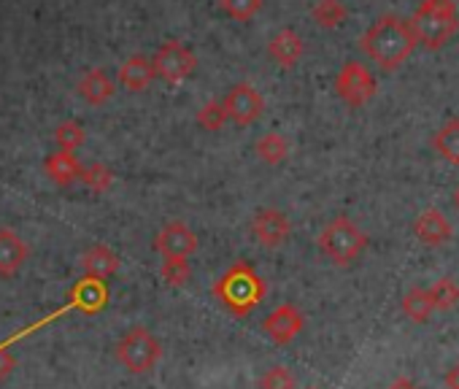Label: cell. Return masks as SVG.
<instances>
[{
	"label": "cell",
	"mask_w": 459,
	"mask_h": 389,
	"mask_svg": "<svg viewBox=\"0 0 459 389\" xmlns=\"http://www.w3.org/2000/svg\"><path fill=\"white\" fill-rule=\"evenodd\" d=\"M359 47L376 65H381L384 71H394L413 55L419 44L408 20L397 14H384L365 30Z\"/></svg>",
	"instance_id": "6da1fadb"
},
{
	"label": "cell",
	"mask_w": 459,
	"mask_h": 389,
	"mask_svg": "<svg viewBox=\"0 0 459 389\" xmlns=\"http://www.w3.org/2000/svg\"><path fill=\"white\" fill-rule=\"evenodd\" d=\"M268 287L260 279V273L249 263L230 265L213 284V298L233 314V316H249L265 298Z\"/></svg>",
	"instance_id": "7a4b0ae2"
},
{
	"label": "cell",
	"mask_w": 459,
	"mask_h": 389,
	"mask_svg": "<svg viewBox=\"0 0 459 389\" xmlns=\"http://www.w3.org/2000/svg\"><path fill=\"white\" fill-rule=\"evenodd\" d=\"M416 36V44L427 49H440L459 30V14L454 0H424L416 9L413 20H408Z\"/></svg>",
	"instance_id": "3957f363"
},
{
	"label": "cell",
	"mask_w": 459,
	"mask_h": 389,
	"mask_svg": "<svg viewBox=\"0 0 459 389\" xmlns=\"http://www.w3.org/2000/svg\"><path fill=\"white\" fill-rule=\"evenodd\" d=\"M365 246H368V236L349 217H335L319 236L322 255L335 265H349L362 255Z\"/></svg>",
	"instance_id": "277c9868"
},
{
	"label": "cell",
	"mask_w": 459,
	"mask_h": 389,
	"mask_svg": "<svg viewBox=\"0 0 459 389\" xmlns=\"http://www.w3.org/2000/svg\"><path fill=\"white\" fill-rule=\"evenodd\" d=\"M160 357H162V346L146 327L127 330L117 343V359L135 376L149 373L160 362Z\"/></svg>",
	"instance_id": "5b68a950"
},
{
	"label": "cell",
	"mask_w": 459,
	"mask_h": 389,
	"mask_svg": "<svg viewBox=\"0 0 459 389\" xmlns=\"http://www.w3.org/2000/svg\"><path fill=\"white\" fill-rule=\"evenodd\" d=\"M152 65H154V76H160L162 82H168V84H181L184 79L192 76V71H195V65H197V57H195L192 49L184 47L181 41H165V44L157 49Z\"/></svg>",
	"instance_id": "8992f818"
},
{
	"label": "cell",
	"mask_w": 459,
	"mask_h": 389,
	"mask_svg": "<svg viewBox=\"0 0 459 389\" xmlns=\"http://www.w3.org/2000/svg\"><path fill=\"white\" fill-rule=\"evenodd\" d=\"M335 92H338V98L346 106L359 108V106H365V103L373 100V95H376V79H373V73L365 65L346 63L341 68L338 79H335Z\"/></svg>",
	"instance_id": "52a82bcc"
},
{
	"label": "cell",
	"mask_w": 459,
	"mask_h": 389,
	"mask_svg": "<svg viewBox=\"0 0 459 389\" xmlns=\"http://www.w3.org/2000/svg\"><path fill=\"white\" fill-rule=\"evenodd\" d=\"M221 106H224L227 122H236V125L247 127V125H252V122H257L263 117L265 100L249 82H241L224 95Z\"/></svg>",
	"instance_id": "ba28073f"
},
{
	"label": "cell",
	"mask_w": 459,
	"mask_h": 389,
	"mask_svg": "<svg viewBox=\"0 0 459 389\" xmlns=\"http://www.w3.org/2000/svg\"><path fill=\"white\" fill-rule=\"evenodd\" d=\"M290 233H292V225H290L287 214L279 209H260L252 220V236L265 249L281 246L290 238Z\"/></svg>",
	"instance_id": "9c48e42d"
},
{
	"label": "cell",
	"mask_w": 459,
	"mask_h": 389,
	"mask_svg": "<svg viewBox=\"0 0 459 389\" xmlns=\"http://www.w3.org/2000/svg\"><path fill=\"white\" fill-rule=\"evenodd\" d=\"M263 327H265V333H268V338H271L273 343L287 346L290 341H295V338L303 333L306 319H303V314H300L292 303H284V306H279V308H273V311L268 314V319H265Z\"/></svg>",
	"instance_id": "30bf717a"
},
{
	"label": "cell",
	"mask_w": 459,
	"mask_h": 389,
	"mask_svg": "<svg viewBox=\"0 0 459 389\" xmlns=\"http://www.w3.org/2000/svg\"><path fill=\"white\" fill-rule=\"evenodd\" d=\"M154 249L162 257H184L186 260L197 252V236L184 222H170L157 233Z\"/></svg>",
	"instance_id": "8fae6325"
},
{
	"label": "cell",
	"mask_w": 459,
	"mask_h": 389,
	"mask_svg": "<svg viewBox=\"0 0 459 389\" xmlns=\"http://www.w3.org/2000/svg\"><path fill=\"white\" fill-rule=\"evenodd\" d=\"M303 52H306V41H303V36H300L298 30H292V28L279 30V33L268 41V55H271V60L279 63L281 68H295V65L300 63Z\"/></svg>",
	"instance_id": "7c38bea8"
},
{
	"label": "cell",
	"mask_w": 459,
	"mask_h": 389,
	"mask_svg": "<svg viewBox=\"0 0 459 389\" xmlns=\"http://www.w3.org/2000/svg\"><path fill=\"white\" fill-rule=\"evenodd\" d=\"M30 249L28 244L9 228L0 230V276L4 279H12L28 260Z\"/></svg>",
	"instance_id": "4fadbf2b"
},
{
	"label": "cell",
	"mask_w": 459,
	"mask_h": 389,
	"mask_svg": "<svg viewBox=\"0 0 459 389\" xmlns=\"http://www.w3.org/2000/svg\"><path fill=\"white\" fill-rule=\"evenodd\" d=\"M413 233L424 246H440V244H446L451 238V225L437 209H427V212L419 214V220L413 225Z\"/></svg>",
	"instance_id": "5bb4252c"
},
{
	"label": "cell",
	"mask_w": 459,
	"mask_h": 389,
	"mask_svg": "<svg viewBox=\"0 0 459 389\" xmlns=\"http://www.w3.org/2000/svg\"><path fill=\"white\" fill-rule=\"evenodd\" d=\"M79 95L90 103V106H103L114 98V82L106 76V71L100 68H90L82 73L79 84H76Z\"/></svg>",
	"instance_id": "9a60e30c"
},
{
	"label": "cell",
	"mask_w": 459,
	"mask_h": 389,
	"mask_svg": "<svg viewBox=\"0 0 459 389\" xmlns=\"http://www.w3.org/2000/svg\"><path fill=\"white\" fill-rule=\"evenodd\" d=\"M119 82L127 92H143L154 82V65L146 55H133L119 68Z\"/></svg>",
	"instance_id": "2e32d148"
},
{
	"label": "cell",
	"mask_w": 459,
	"mask_h": 389,
	"mask_svg": "<svg viewBox=\"0 0 459 389\" xmlns=\"http://www.w3.org/2000/svg\"><path fill=\"white\" fill-rule=\"evenodd\" d=\"M44 170H47V176H49L57 186H71V184L82 181V170H84V168H82V162L76 160V154H71V151H55V154L47 157Z\"/></svg>",
	"instance_id": "e0dca14e"
},
{
	"label": "cell",
	"mask_w": 459,
	"mask_h": 389,
	"mask_svg": "<svg viewBox=\"0 0 459 389\" xmlns=\"http://www.w3.org/2000/svg\"><path fill=\"white\" fill-rule=\"evenodd\" d=\"M82 268H84V273H87L90 279L106 281V279H111V276L119 271V257H117V252H111L108 246L98 244V246H92V249L84 252Z\"/></svg>",
	"instance_id": "ac0fdd59"
},
{
	"label": "cell",
	"mask_w": 459,
	"mask_h": 389,
	"mask_svg": "<svg viewBox=\"0 0 459 389\" xmlns=\"http://www.w3.org/2000/svg\"><path fill=\"white\" fill-rule=\"evenodd\" d=\"M432 146H435V151H437L446 162L459 165V117L448 119V122L435 133Z\"/></svg>",
	"instance_id": "d6986e66"
},
{
	"label": "cell",
	"mask_w": 459,
	"mask_h": 389,
	"mask_svg": "<svg viewBox=\"0 0 459 389\" xmlns=\"http://www.w3.org/2000/svg\"><path fill=\"white\" fill-rule=\"evenodd\" d=\"M349 12L341 0H316V6L311 9V20L325 28V30H335L346 22Z\"/></svg>",
	"instance_id": "ffe728a7"
},
{
	"label": "cell",
	"mask_w": 459,
	"mask_h": 389,
	"mask_svg": "<svg viewBox=\"0 0 459 389\" xmlns=\"http://www.w3.org/2000/svg\"><path fill=\"white\" fill-rule=\"evenodd\" d=\"M257 157L268 165H281L290 157V141L279 133H268L257 141Z\"/></svg>",
	"instance_id": "44dd1931"
},
{
	"label": "cell",
	"mask_w": 459,
	"mask_h": 389,
	"mask_svg": "<svg viewBox=\"0 0 459 389\" xmlns=\"http://www.w3.org/2000/svg\"><path fill=\"white\" fill-rule=\"evenodd\" d=\"M403 311L405 316H411L413 322H424L435 306H432V298H429V290H411L405 298H403Z\"/></svg>",
	"instance_id": "7402d4cb"
},
{
	"label": "cell",
	"mask_w": 459,
	"mask_h": 389,
	"mask_svg": "<svg viewBox=\"0 0 459 389\" xmlns=\"http://www.w3.org/2000/svg\"><path fill=\"white\" fill-rule=\"evenodd\" d=\"M55 141L60 146V151H76L82 143H84V127L76 122V119H68V122H60L57 130H55Z\"/></svg>",
	"instance_id": "603a6c76"
},
{
	"label": "cell",
	"mask_w": 459,
	"mask_h": 389,
	"mask_svg": "<svg viewBox=\"0 0 459 389\" xmlns=\"http://www.w3.org/2000/svg\"><path fill=\"white\" fill-rule=\"evenodd\" d=\"M160 276L168 287H184L192 276V268L184 257H165L162 268H160Z\"/></svg>",
	"instance_id": "cb8c5ba5"
},
{
	"label": "cell",
	"mask_w": 459,
	"mask_h": 389,
	"mask_svg": "<svg viewBox=\"0 0 459 389\" xmlns=\"http://www.w3.org/2000/svg\"><path fill=\"white\" fill-rule=\"evenodd\" d=\"M429 298H432V306L440 308V311H451L456 303H459V287L451 281V279H440L429 287Z\"/></svg>",
	"instance_id": "d4e9b609"
},
{
	"label": "cell",
	"mask_w": 459,
	"mask_h": 389,
	"mask_svg": "<svg viewBox=\"0 0 459 389\" xmlns=\"http://www.w3.org/2000/svg\"><path fill=\"white\" fill-rule=\"evenodd\" d=\"M227 17H233L236 22H249L257 17L263 9V0H219Z\"/></svg>",
	"instance_id": "484cf974"
},
{
	"label": "cell",
	"mask_w": 459,
	"mask_h": 389,
	"mask_svg": "<svg viewBox=\"0 0 459 389\" xmlns=\"http://www.w3.org/2000/svg\"><path fill=\"white\" fill-rule=\"evenodd\" d=\"M82 181H84L92 192H106V189H111V184H114V173H111L108 165L92 162V165H87V168L82 170Z\"/></svg>",
	"instance_id": "4316f807"
},
{
	"label": "cell",
	"mask_w": 459,
	"mask_h": 389,
	"mask_svg": "<svg viewBox=\"0 0 459 389\" xmlns=\"http://www.w3.org/2000/svg\"><path fill=\"white\" fill-rule=\"evenodd\" d=\"M197 125L208 133H216L227 125V114H224V106L221 100H208L200 111H197Z\"/></svg>",
	"instance_id": "83f0119b"
},
{
	"label": "cell",
	"mask_w": 459,
	"mask_h": 389,
	"mask_svg": "<svg viewBox=\"0 0 459 389\" xmlns=\"http://www.w3.org/2000/svg\"><path fill=\"white\" fill-rule=\"evenodd\" d=\"M260 389H298V381H295V376H292L290 367L273 365V367L260 378Z\"/></svg>",
	"instance_id": "f1b7e54d"
},
{
	"label": "cell",
	"mask_w": 459,
	"mask_h": 389,
	"mask_svg": "<svg viewBox=\"0 0 459 389\" xmlns=\"http://www.w3.org/2000/svg\"><path fill=\"white\" fill-rule=\"evenodd\" d=\"M14 367H17V359H14V354H9V349L0 346V381L9 378V376L14 373Z\"/></svg>",
	"instance_id": "f546056e"
},
{
	"label": "cell",
	"mask_w": 459,
	"mask_h": 389,
	"mask_svg": "<svg viewBox=\"0 0 459 389\" xmlns=\"http://www.w3.org/2000/svg\"><path fill=\"white\" fill-rule=\"evenodd\" d=\"M446 386H448V389H459V365H454V367L446 373Z\"/></svg>",
	"instance_id": "4dcf8cb0"
},
{
	"label": "cell",
	"mask_w": 459,
	"mask_h": 389,
	"mask_svg": "<svg viewBox=\"0 0 459 389\" xmlns=\"http://www.w3.org/2000/svg\"><path fill=\"white\" fill-rule=\"evenodd\" d=\"M389 389H416V384H413L411 378H394V381L389 384Z\"/></svg>",
	"instance_id": "1f68e13d"
},
{
	"label": "cell",
	"mask_w": 459,
	"mask_h": 389,
	"mask_svg": "<svg viewBox=\"0 0 459 389\" xmlns=\"http://www.w3.org/2000/svg\"><path fill=\"white\" fill-rule=\"evenodd\" d=\"M454 203H456V209H459V186H456V192H454Z\"/></svg>",
	"instance_id": "d6a6232c"
},
{
	"label": "cell",
	"mask_w": 459,
	"mask_h": 389,
	"mask_svg": "<svg viewBox=\"0 0 459 389\" xmlns=\"http://www.w3.org/2000/svg\"><path fill=\"white\" fill-rule=\"evenodd\" d=\"M306 389H319V386H306Z\"/></svg>",
	"instance_id": "836d02e7"
}]
</instances>
